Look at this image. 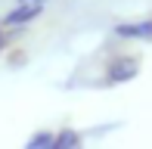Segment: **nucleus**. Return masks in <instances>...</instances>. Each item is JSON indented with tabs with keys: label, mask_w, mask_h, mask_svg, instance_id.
Listing matches in <instances>:
<instances>
[{
	"label": "nucleus",
	"mask_w": 152,
	"mask_h": 149,
	"mask_svg": "<svg viewBox=\"0 0 152 149\" xmlns=\"http://www.w3.org/2000/svg\"><path fill=\"white\" fill-rule=\"evenodd\" d=\"M137 72H140V56H137V53H115L106 62L102 81H106L109 87H115V84H124V81L137 78Z\"/></svg>",
	"instance_id": "nucleus-1"
},
{
	"label": "nucleus",
	"mask_w": 152,
	"mask_h": 149,
	"mask_svg": "<svg viewBox=\"0 0 152 149\" xmlns=\"http://www.w3.org/2000/svg\"><path fill=\"white\" fill-rule=\"evenodd\" d=\"M44 16V6L40 3H16L6 16H0V25H3L6 31H19L25 28V25H31L34 19Z\"/></svg>",
	"instance_id": "nucleus-2"
},
{
	"label": "nucleus",
	"mask_w": 152,
	"mask_h": 149,
	"mask_svg": "<svg viewBox=\"0 0 152 149\" xmlns=\"http://www.w3.org/2000/svg\"><path fill=\"white\" fill-rule=\"evenodd\" d=\"M115 40H140V44H152V16L134 19V22H118L112 28Z\"/></svg>",
	"instance_id": "nucleus-3"
},
{
	"label": "nucleus",
	"mask_w": 152,
	"mask_h": 149,
	"mask_svg": "<svg viewBox=\"0 0 152 149\" xmlns=\"http://www.w3.org/2000/svg\"><path fill=\"white\" fill-rule=\"evenodd\" d=\"M81 146V134L75 127H62L56 131V140H53V149H78Z\"/></svg>",
	"instance_id": "nucleus-4"
},
{
	"label": "nucleus",
	"mask_w": 152,
	"mask_h": 149,
	"mask_svg": "<svg viewBox=\"0 0 152 149\" xmlns=\"http://www.w3.org/2000/svg\"><path fill=\"white\" fill-rule=\"evenodd\" d=\"M53 140H56V131H34L25 149H53Z\"/></svg>",
	"instance_id": "nucleus-5"
},
{
	"label": "nucleus",
	"mask_w": 152,
	"mask_h": 149,
	"mask_svg": "<svg viewBox=\"0 0 152 149\" xmlns=\"http://www.w3.org/2000/svg\"><path fill=\"white\" fill-rule=\"evenodd\" d=\"M6 50H10V31L0 28V53H6Z\"/></svg>",
	"instance_id": "nucleus-6"
},
{
	"label": "nucleus",
	"mask_w": 152,
	"mask_h": 149,
	"mask_svg": "<svg viewBox=\"0 0 152 149\" xmlns=\"http://www.w3.org/2000/svg\"><path fill=\"white\" fill-rule=\"evenodd\" d=\"M10 62H12V65H19V62H25V53H22V50H16V53H12V56H10Z\"/></svg>",
	"instance_id": "nucleus-7"
},
{
	"label": "nucleus",
	"mask_w": 152,
	"mask_h": 149,
	"mask_svg": "<svg viewBox=\"0 0 152 149\" xmlns=\"http://www.w3.org/2000/svg\"><path fill=\"white\" fill-rule=\"evenodd\" d=\"M31 3H40V6H47V3H50V0H31Z\"/></svg>",
	"instance_id": "nucleus-8"
},
{
	"label": "nucleus",
	"mask_w": 152,
	"mask_h": 149,
	"mask_svg": "<svg viewBox=\"0 0 152 149\" xmlns=\"http://www.w3.org/2000/svg\"><path fill=\"white\" fill-rule=\"evenodd\" d=\"M16 3H31V0H16Z\"/></svg>",
	"instance_id": "nucleus-9"
}]
</instances>
